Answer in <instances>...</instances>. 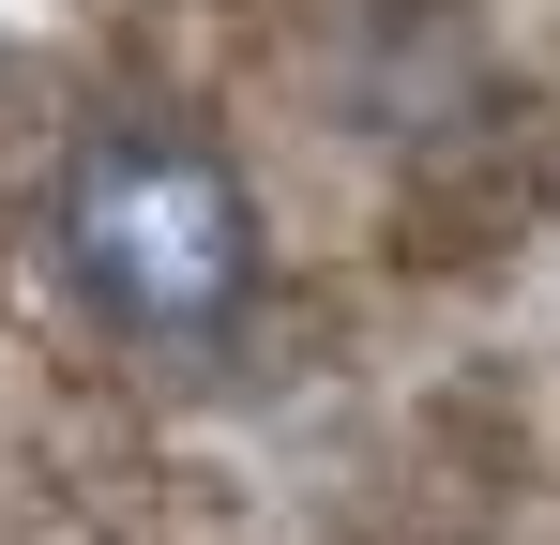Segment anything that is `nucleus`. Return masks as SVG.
Returning a JSON list of instances; mask_svg holds the SVG:
<instances>
[{
    "mask_svg": "<svg viewBox=\"0 0 560 545\" xmlns=\"http://www.w3.org/2000/svg\"><path fill=\"white\" fill-rule=\"evenodd\" d=\"M61 272H77V303L106 334L212 349L258 303V197H243L228 152H197L167 121L77 137V167H61Z\"/></svg>",
    "mask_w": 560,
    "mask_h": 545,
    "instance_id": "obj_1",
    "label": "nucleus"
}]
</instances>
